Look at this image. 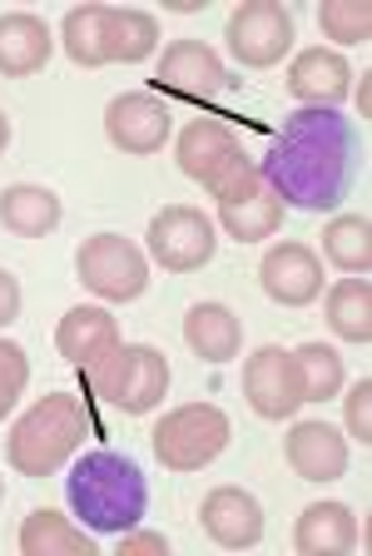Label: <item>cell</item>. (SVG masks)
<instances>
[{
  "label": "cell",
  "instance_id": "cell-1",
  "mask_svg": "<svg viewBox=\"0 0 372 556\" xmlns=\"http://www.w3.org/2000/svg\"><path fill=\"white\" fill-rule=\"evenodd\" d=\"M352 169H358V129L348 115L318 110V104L293 110L258 160V174L279 194V204L308 208V214H328L343 204Z\"/></svg>",
  "mask_w": 372,
  "mask_h": 556
},
{
  "label": "cell",
  "instance_id": "cell-2",
  "mask_svg": "<svg viewBox=\"0 0 372 556\" xmlns=\"http://www.w3.org/2000/svg\"><path fill=\"white\" fill-rule=\"evenodd\" d=\"M65 497H70L75 517L90 527V532H129L140 527V517L150 511V482H144L140 463L125 457V452H85L75 463L70 482H65Z\"/></svg>",
  "mask_w": 372,
  "mask_h": 556
},
{
  "label": "cell",
  "instance_id": "cell-3",
  "mask_svg": "<svg viewBox=\"0 0 372 556\" xmlns=\"http://www.w3.org/2000/svg\"><path fill=\"white\" fill-rule=\"evenodd\" d=\"M85 428H90V422H85L80 397L50 393L11 428V438H5V457H11V467L21 477H50L55 467H65L75 452H80Z\"/></svg>",
  "mask_w": 372,
  "mask_h": 556
},
{
  "label": "cell",
  "instance_id": "cell-4",
  "mask_svg": "<svg viewBox=\"0 0 372 556\" xmlns=\"http://www.w3.org/2000/svg\"><path fill=\"white\" fill-rule=\"evenodd\" d=\"M90 378H94V393L105 397L110 407H119L129 417H144L169 393V358L150 343H119L115 353H105L94 363Z\"/></svg>",
  "mask_w": 372,
  "mask_h": 556
},
{
  "label": "cell",
  "instance_id": "cell-5",
  "mask_svg": "<svg viewBox=\"0 0 372 556\" xmlns=\"http://www.w3.org/2000/svg\"><path fill=\"white\" fill-rule=\"evenodd\" d=\"M229 417L214 403H184L159 417V428L150 432V447L159 457V467H169V472H198L229 447Z\"/></svg>",
  "mask_w": 372,
  "mask_h": 556
},
{
  "label": "cell",
  "instance_id": "cell-6",
  "mask_svg": "<svg viewBox=\"0 0 372 556\" xmlns=\"http://www.w3.org/2000/svg\"><path fill=\"white\" fill-rule=\"evenodd\" d=\"M219 199V224L229 239L239 243H258V239H273L283 229V214L288 208L279 204V194L264 185V174H258L254 160H244L239 169H229L219 185L209 189Z\"/></svg>",
  "mask_w": 372,
  "mask_h": 556
},
{
  "label": "cell",
  "instance_id": "cell-7",
  "mask_svg": "<svg viewBox=\"0 0 372 556\" xmlns=\"http://www.w3.org/2000/svg\"><path fill=\"white\" fill-rule=\"evenodd\" d=\"M75 274L90 293L105 303H129L150 289V258L125 239V233H90L75 249Z\"/></svg>",
  "mask_w": 372,
  "mask_h": 556
},
{
  "label": "cell",
  "instance_id": "cell-8",
  "mask_svg": "<svg viewBox=\"0 0 372 556\" xmlns=\"http://www.w3.org/2000/svg\"><path fill=\"white\" fill-rule=\"evenodd\" d=\"M223 35H229V50L239 65L268 70L293 50V11L279 5V0H244L229 15V30Z\"/></svg>",
  "mask_w": 372,
  "mask_h": 556
},
{
  "label": "cell",
  "instance_id": "cell-9",
  "mask_svg": "<svg viewBox=\"0 0 372 556\" xmlns=\"http://www.w3.org/2000/svg\"><path fill=\"white\" fill-rule=\"evenodd\" d=\"M214 249H219V239H214V219L204 208L169 204L154 214L150 254L159 268H169V274H194V268H204L214 258Z\"/></svg>",
  "mask_w": 372,
  "mask_h": 556
},
{
  "label": "cell",
  "instance_id": "cell-10",
  "mask_svg": "<svg viewBox=\"0 0 372 556\" xmlns=\"http://www.w3.org/2000/svg\"><path fill=\"white\" fill-rule=\"evenodd\" d=\"M244 397L258 417H268V422H283V417L298 413L303 378H298V363H293L288 348L268 343L244 363Z\"/></svg>",
  "mask_w": 372,
  "mask_h": 556
},
{
  "label": "cell",
  "instance_id": "cell-11",
  "mask_svg": "<svg viewBox=\"0 0 372 556\" xmlns=\"http://www.w3.org/2000/svg\"><path fill=\"white\" fill-rule=\"evenodd\" d=\"M169 129H175V115H169V104L159 94L134 90L110 100L105 110V135L119 154H159Z\"/></svg>",
  "mask_w": 372,
  "mask_h": 556
},
{
  "label": "cell",
  "instance_id": "cell-12",
  "mask_svg": "<svg viewBox=\"0 0 372 556\" xmlns=\"http://www.w3.org/2000/svg\"><path fill=\"white\" fill-rule=\"evenodd\" d=\"M159 90L179 94V100H214V94L229 90V70H223V60L214 55L204 40H169V50L159 55Z\"/></svg>",
  "mask_w": 372,
  "mask_h": 556
},
{
  "label": "cell",
  "instance_id": "cell-13",
  "mask_svg": "<svg viewBox=\"0 0 372 556\" xmlns=\"http://www.w3.org/2000/svg\"><path fill=\"white\" fill-rule=\"evenodd\" d=\"M175 160H179V169H184L189 179H198L204 189H214L223 174L239 169L248 154H244L239 135H233L223 119H194V125H184V135H179Z\"/></svg>",
  "mask_w": 372,
  "mask_h": 556
},
{
  "label": "cell",
  "instance_id": "cell-14",
  "mask_svg": "<svg viewBox=\"0 0 372 556\" xmlns=\"http://www.w3.org/2000/svg\"><path fill=\"white\" fill-rule=\"evenodd\" d=\"M258 278H264V293L283 308H303L323 293V264L308 243H273L258 264Z\"/></svg>",
  "mask_w": 372,
  "mask_h": 556
},
{
  "label": "cell",
  "instance_id": "cell-15",
  "mask_svg": "<svg viewBox=\"0 0 372 556\" xmlns=\"http://www.w3.org/2000/svg\"><path fill=\"white\" fill-rule=\"evenodd\" d=\"M198 521H204L209 542L223 552H248V546L264 542V507L244 486H214L198 507Z\"/></svg>",
  "mask_w": 372,
  "mask_h": 556
},
{
  "label": "cell",
  "instance_id": "cell-16",
  "mask_svg": "<svg viewBox=\"0 0 372 556\" xmlns=\"http://www.w3.org/2000/svg\"><path fill=\"white\" fill-rule=\"evenodd\" d=\"M283 457L303 482H337L348 472V442L343 432L328 428V422H298L283 442Z\"/></svg>",
  "mask_w": 372,
  "mask_h": 556
},
{
  "label": "cell",
  "instance_id": "cell-17",
  "mask_svg": "<svg viewBox=\"0 0 372 556\" xmlns=\"http://www.w3.org/2000/svg\"><path fill=\"white\" fill-rule=\"evenodd\" d=\"M352 90V65L337 50H303L298 60L288 65V94L303 104H318V110H333L337 100H348Z\"/></svg>",
  "mask_w": 372,
  "mask_h": 556
},
{
  "label": "cell",
  "instance_id": "cell-18",
  "mask_svg": "<svg viewBox=\"0 0 372 556\" xmlns=\"http://www.w3.org/2000/svg\"><path fill=\"white\" fill-rule=\"evenodd\" d=\"M50 50H55V35H50V25L40 15L30 11L0 15V75L5 80H25V75L46 70Z\"/></svg>",
  "mask_w": 372,
  "mask_h": 556
},
{
  "label": "cell",
  "instance_id": "cell-19",
  "mask_svg": "<svg viewBox=\"0 0 372 556\" xmlns=\"http://www.w3.org/2000/svg\"><path fill=\"white\" fill-rule=\"evenodd\" d=\"M55 348H60V358L75 363V368H94L105 353H115V348H119V324L110 318L105 308L80 303V308H70L65 318H60Z\"/></svg>",
  "mask_w": 372,
  "mask_h": 556
},
{
  "label": "cell",
  "instance_id": "cell-20",
  "mask_svg": "<svg viewBox=\"0 0 372 556\" xmlns=\"http://www.w3.org/2000/svg\"><path fill=\"white\" fill-rule=\"evenodd\" d=\"M293 546L303 556H343L358 546V517L343 502H313L303 507L298 527H293Z\"/></svg>",
  "mask_w": 372,
  "mask_h": 556
},
{
  "label": "cell",
  "instance_id": "cell-21",
  "mask_svg": "<svg viewBox=\"0 0 372 556\" xmlns=\"http://www.w3.org/2000/svg\"><path fill=\"white\" fill-rule=\"evenodd\" d=\"M184 343L194 348L204 363H233L244 348V324L239 313L223 303H194L184 313Z\"/></svg>",
  "mask_w": 372,
  "mask_h": 556
},
{
  "label": "cell",
  "instance_id": "cell-22",
  "mask_svg": "<svg viewBox=\"0 0 372 556\" xmlns=\"http://www.w3.org/2000/svg\"><path fill=\"white\" fill-rule=\"evenodd\" d=\"M0 229L15 239H46L60 229V199L40 185H11L0 194Z\"/></svg>",
  "mask_w": 372,
  "mask_h": 556
},
{
  "label": "cell",
  "instance_id": "cell-23",
  "mask_svg": "<svg viewBox=\"0 0 372 556\" xmlns=\"http://www.w3.org/2000/svg\"><path fill=\"white\" fill-rule=\"evenodd\" d=\"M21 552L25 556H94V542L70 517L40 507V511H30L21 527Z\"/></svg>",
  "mask_w": 372,
  "mask_h": 556
},
{
  "label": "cell",
  "instance_id": "cell-24",
  "mask_svg": "<svg viewBox=\"0 0 372 556\" xmlns=\"http://www.w3.org/2000/svg\"><path fill=\"white\" fill-rule=\"evenodd\" d=\"M328 328L343 343H372V289L362 274L328 289Z\"/></svg>",
  "mask_w": 372,
  "mask_h": 556
},
{
  "label": "cell",
  "instance_id": "cell-25",
  "mask_svg": "<svg viewBox=\"0 0 372 556\" xmlns=\"http://www.w3.org/2000/svg\"><path fill=\"white\" fill-rule=\"evenodd\" d=\"M159 46V21L150 11H134V5H110L105 21V50L119 65H134V60H150Z\"/></svg>",
  "mask_w": 372,
  "mask_h": 556
},
{
  "label": "cell",
  "instance_id": "cell-26",
  "mask_svg": "<svg viewBox=\"0 0 372 556\" xmlns=\"http://www.w3.org/2000/svg\"><path fill=\"white\" fill-rule=\"evenodd\" d=\"M105 21H110V5H80V11H70V15H65V25H60L65 55H70L80 70H100V65H110Z\"/></svg>",
  "mask_w": 372,
  "mask_h": 556
},
{
  "label": "cell",
  "instance_id": "cell-27",
  "mask_svg": "<svg viewBox=\"0 0 372 556\" xmlns=\"http://www.w3.org/2000/svg\"><path fill=\"white\" fill-rule=\"evenodd\" d=\"M323 254L343 274H368L372 268V219L368 214H337L323 229Z\"/></svg>",
  "mask_w": 372,
  "mask_h": 556
},
{
  "label": "cell",
  "instance_id": "cell-28",
  "mask_svg": "<svg viewBox=\"0 0 372 556\" xmlns=\"http://www.w3.org/2000/svg\"><path fill=\"white\" fill-rule=\"evenodd\" d=\"M293 363H298V378H303V403H328L343 388V358L328 343H303L293 353Z\"/></svg>",
  "mask_w": 372,
  "mask_h": 556
},
{
  "label": "cell",
  "instance_id": "cell-29",
  "mask_svg": "<svg viewBox=\"0 0 372 556\" xmlns=\"http://www.w3.org/2000/svg\"><path fill=\"white\" fill-rule=\"evenodd\" d=\"M318 25L337 46H368L372 40V5L368 0H323L318 5Z\"/></svg>",
  "mask_w": 372,
  "mask_h": 556
},
{
  "label": "cell",
  "instance_id": "cell-30",
  "mask_svg": "<svg viewBox=\"0 0 372 556\" xmlns=\"http://www.w3.org/2000/svg\"><path fill=\"white\" fill-rule=\"evenodd\" d=\"M25 382H30V358H25V348L11 343V338H0V417L21 403Z\"/></svg>",
  "mask_w": 372,
  "mask_h": 556
},
{
  "label": "cell",
  "instance_id": "cell-31",
  "mask_svg": "<svg viewBox=\"0 0 372 556\" xmlns=\"http://www.w3.org/2000/svg\"><path fill=\"white\" fill-rule=\"evenodd\" d=\"M343 422L358 438V447H372V378L352 382V393L343 397Z\"/></svg>",
  "mask_w": 372,
  "mask_h": 556
},
{
  "label": "cell",
  "instance_id": "cell-32",
  "mask_svg": "<svg viewBox=\"0 0 372 556\" xmlns=\"http://www.w3.org/2000/svg\"><path fill=\"white\" fill-rule=\"evenodd\" d=\"M164 556L169 552V542H164L159 532H134V527H129V532H119V556Z\"/></svg>",
  "mask_w": 372,
  "mask_h": 556
},
{
  "label": "cell",
  "instance_id": "cell-33",
  "mask_svg": "<svg viewBox=\"0 0 372 556\" xmlns=\"http://www.w3.org/2000/svg\"><path fill=\"white\" fill-rule=\"evenodd\" d=\"M15 313H21V283L11 268H0V328L15 324Z\"/></svg>",
  "mask_w": 372,
  "mask_h": 556
},
{
  "label": "cell",
  "instance_id": "cell-34",
  "mask_svg": "<svg viewBox=\"0 0 372 556\" xmlns=\"http://www.w3.org/2000/svg\"><path fill=\"white\" fill-rule=\"evenodd\" d=\"M358 115L368 119V75H358Z\"/></svg>",
  "mask_w": 372,
  "mask_h": 556
},
{
  "label": "cell",
  "instance_id": "cell-35",
  "mask_svg": "<svg viewBox=\"0 0 372 556\" xmlns=\"http://www.w3.org/2000/svg\"><path fill=\"white\" fill-rule=\"evenodd\" d=\"M5 144H11V115L0 110V154H5Z\"/></svg>",
  "mask_w": 372,
  "mask_h": 556
},
{
  "label": "cell",
  "instance_id": "cell-36",
  "mask_svg": "<svg viewBox=\"0 0 372 556\" xmlns=\"http://www.w3.org/2000/svg\"><path fill=\"white\" fill-rule=\"evenodd\" d=\"M0 502H5V482H0Z\"/></svg>",
  "mask_w": 372,
  "mask_h": 556
}]
</instances>
